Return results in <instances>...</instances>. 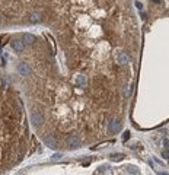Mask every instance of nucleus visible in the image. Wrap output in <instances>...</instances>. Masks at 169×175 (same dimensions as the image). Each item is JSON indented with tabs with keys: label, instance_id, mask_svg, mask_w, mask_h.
Segmentation results:
<instances>
[{
	"label": "nucleus",
	"instance_id": "nucleus-1",
	"mask_svg": "<svg viewBox=\"0 0 169 175\" xmlns=\"http://www.w3.org/2000/svg\"><path fill=\"white\" fill-rule=\"evenodd\" d=\"M66 144H67L70 149H77V147H80L82 140H80V137L76 136V134H70L67 139H66Z\"/></svg>",
	"mask_w": 169,
	"mask_h": 175
},
{
	"label": "nucleus",
	"instance_id": "nucleus-2",
	"mask_svg": "<svg viewBox=\"0 0 169 175\" xmlns=\"http://www.w3.org/2000/svg\"><path fill=\"white\" fill-rule=\"evenodd\" d=\"M31 123L34 125H37V127H40V125L44 123V117H42V114L40 111H34V112L31 114Z\"/></svg>",
	"mask_w": 169,
	"mask_h": 175
},
{
	"label": "nucleus",
	"instance_id": "nucleus-3",
	"mask_svg": "<svg viewBox=\"0 0 169 175\" xmlns=\"http://www.w3.org/2000/svg\"><path fill=\"white\" fill-rule=\"evenodd\" d=\"M10 45H12V48H13L15 51H18V53L24 51V48H25V44H24L22 40H12Z\"/></svg>",
	"mask_w": 169,
	"mask_h": 175
},
{
	"label": "nucleus",
	"instance_id": "nucleus-4",
	"mask_svg": "<svg viewBox=\"0 0 169 175\" xmlns=\"http://www.w3.org/2000/svg\"><path fill=\"white\" fill-rule=\"evenodd\" d=\"M18 72H19V75L28 76V75H31V67L28 66L26 63H21V64L18 66Z\"/></svg>",
	"mask_w": 169,
	"mask_h": 175
},
{
	"label": "nucleus",
	"instance_id": "nucleus-5",
	"mask_svg": "<svg viewBox=\"0 0 169 175\" xmlns=\"http://www.w3.org/2000/svg\"><path fill=\"white\" fill-rule=\"evenodd\" d=\"M44 142H45V144H47L48 147H51V149H56V147H57V140H56L53 136H47Z\"/></svg>",
	"mask_w": 169,
	"mask_h": 175
},
{
	"label": "nucleus",
	"instance_id": "nucleus-6",
	"mask_svg": "<svg viewBox=\"0 0 169 175\" xmlns=\"http://www.w3.org/2000/svg\"><path fill=\"white\" fill-rule=\"evenodd\" d=\"M117 60H118L120 64H128L130 63V57L127 56L126 53H120L118 56H117Z\"/></svg>",
	"mask_w": 169,
	"mask_h": 175
},
{
	"label": "nucleus",
	"instance_id": "nucleus-7",
	"mask_svg": "<svg viewBox=\"0 0 169 175\" xmlns=\"http://www.w3.org/2000/svg\"><path fill=\"white\" fill-rule=\"evenodd\" d=\"M120 127H121L120 120H112V123L110 124V130L112 131V133H117V131L120 130Z\"/></svg>",
	"mask_w": 169,
	"mask_h": 175
},
{
	"label": "nucleus",
	"instance_id": "nucleus-8",
	"mask_svg": "<svg viewBox=\"0 0 169 175\" xmlns=\"http://www.w3.org/2000/svg\"><path fill=\"white\" fill-rule=\"evenodd\" d=\"M24 41H25L26 44H34L35 37L34 35H31V34H25V35H24Z\"/></svg>",
	"mask_w": 169,
	"mask_h": 175
},
{
	"label": "nucleus",
	"instance_id": "nucleus-9",
	"mask_svg": "<svg viewBox=\"0 0 169 175\" xmlns=\"http://www.w3.org/2000/svg\"><path fill=\"white\" fill-rule=\"evenodd\" d=\"M76 85L77 86H83V85H86V77L82 75H79L76 79Z\"/></svg>",
	"mask_w": 169,
	"mask_h": 175
},
{
	"label": "nucleus",
	"instance_id": "nucleus-10",
	"mask_svg": "<svg viewBox=\"0 0 169 175\" xmlns=\"http://www.w3.org/2000/svg\"><path fill=\"white\" fill-rule=\"evenodd\" d=\"M31 22H32V24L41 22V15H40V13H32V15H31Z\"/></svg>",
	"mask_w": 169,
	"mask_h": 175
},
{
	"label": "nucleus",
	"instance_id": "nucleus-11",
	"mask_svg": "<svg viewBox=\"0 0 169 175\" xmlns=\"http://www.w3.org/2000/svg\"><path fill=\"white\" fill-rule=\"evenodd\" d=\"M111 158H112V160H115V162H117V160H123V159H124V155L118 153V155H112Z\"/></svg>",
	"mask_w": 169,
	"mask_h": 175
},
{
	"label": "nucleus",
	"instance_id": "nucleus-12",
	"mask_svg": "<svg viewBox=\"0 0 169 175\" xmlns=\"http://www.w3.org/2000/svg\"><path fill=\"white\" fill-rule=\"evenodd\" d=\"M124 95H126V98H128V96L131 95V89H130L128 86H127V88H126V91H124Z\"/></svg>",
	"mask_w": 169,
	"mask_h": 175
},
{
	"label": "nucleus",
	"instance_id": "nucleus-13",
	"mask_svg": "<svg viewBox=\"0 0 169 175\" xmlns=\"http://www.w3.org/2000/svg\"><path fill=\"white\" fill-rule=\"evenodd\" d=\"M60 158H61V153H56V155L51 158V160H59Z\"/></svg>",
	"mask_w": 169,
	"mask_h": 175
},
{
	"label": "nucleus",
	"instance_id": "nucleus-14",
	"mask_svg": "<svg viewBox=\"0 0 169 175\" xmlns=\"http://www.w3.org/2000/svg\"><path fill=\"white\" fill-rule=\"evenodd\" d=\"M128 137H130V131H126V133H124V136H123V140H124V142H127V140H128Z\"/></svg>",
	"mask_w": 169,
	"mask_h": 175
},
{
	"label": "nucleus",
	"instance_id": "nucleus-15",
	"mask_svg": "<svg viewBox=\"0 0 169 175\" xmlns=\"http://www.w3.org/2000/svg\"><path fill=\"white\" fill-rule=\"evenodd\" d=\"M136 6H137V9H143V5L140 2H136Z\"/></svg>",
	"mask_w": 169,
	"mask_h": 175
},
{
	"label": "nucleus",
	"instance_id": "nucleus-16",
	"mask_svg": "<svg viewBox=\"0 0 169 175\" xmlns=\"http://www.w3.org/2000/svg\"><path fill=\"white\" fill-rule=\"evenodd\" d=\"M163 158H165V159H168V149H165V150H163Z\"/></svg>",
	"mask_w": 169,
	"mask_h": 175
},
{
	"label": "nucleus",
	"instance_id": "nucleus-17",
	"mask_svg": "<svg viewBox=\"0 0 169 175\" xmlns=\"http://www.w3.org/2000/svg\"><path fill=\"white\" fill-rule=\"evenodd\" d=\"M163 144H165V149H168V139L163 140Z\"/></svg>",
	"mask_w": 169,
	"mask_h": 175
},
{
	"label": "nucleus",
	"instance_id": "nucleus-18",
	"mask_svg": "<svg viewBox=\"0 0 169 175\" xmlns=\"http://www.w3.org/2000/svg\"><path fill=\"white\" fill-rule=\"evenodd\" d=\"M153 2H155V3H161V0H153Z\"/></svg>",
	"mask_w": 169,
	"mask_h": 175
},
{
	"label": "nucleus",
	"instance_id": "nucleus-19",
	"mask_svg": "<svg viewBox=\"0 0 169 175\" xmlns=\"http://www.w3.org/2000/svg\"><path fill=\"white\" fill-rule=\"evenodd\" d=\"M0 24H2V15H0Z\"/></svg>",
	"mask_w": 169,
	"mask_h": 175
}]
</instances>
